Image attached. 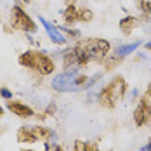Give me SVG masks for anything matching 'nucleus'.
<instances>
[{
	"label": "nucleus",
	"mask_w": 151,
	"mask_h": 151,
	"mask_svg": "<svg viewBox=\"0 0 151 151\" xmlns=\"http://www.w3.org/2000/svg\"><path fill=\"white\" fill-rule=\"evenodd\" d=\"M139 104L142 106L148 113H151V83L148 85L146 92L142 94V97H141V103H139Z\"/></svg>",
	"instance_id": "15"
},
{
	"label": "nucleus",
	"mask_w": 151,
	"mask_h": 151,
	"mask_svg": "<svg viewBox=\"0 0 151 151\" xmlns=\"http://www.w3.org/2000/svg\"><path fill=\"white\" fill-rule=\"evenodd\" d=\"M63 19H64V23L66 24H73L76 21V9L75 5H68L66 7V11L63 12Z\"/></svg>",
	"instance_id": "14"
},
{
	"label": "nucleus",
	"mask_w": 151,
	"mask_h": 151,
	"mask_svg": "<svg viewBox=\"0 0 151 151\" xmlns=\"http://www.w3.org/2000/svg\"><path fill=\"white\" fill-rule=\"evenodd\" d=\"M137 24H139V19L137 17H134V16H125L120 21V30L123 35H130L132 30L137 28Z\"/></svg>",
	"instance_id": "9"
},
{
	"label": "nucleus",
	"mask_w": 151,
	"mask_h": 151,
	"mask_svg": "<svg viewBox=\"0 0 151 151\" xmlns=\"http://www.w3.org/2000/svg\"><path fill=\"white\" fill-rule=\"evenodd\" d=\"M2 115H4V108L0 106V116H2Z\"/></svg>",
	"instance_id": "27"
},
{
	"label": "nucleus",
	"mask_w": 151,
	"mask_h": 151,
	"mask_svg": "<svg viewBox=\"0 0 151 151\" xmlns=\"http://www.w3.org/2000/svg\"><path fill=\"white\" fill-rule=\"evenodd\" d=\"M17 141H19V142H28V144H31V142H35L37 139L33 136L31 129H28V127H19V130H17Z\"/></svg>",
	"instance_id": "10"
},
{
	"label": "nucleus",
	"mask_w": 151,
	"mask_h": 151,
	"mask_svg": "<svg viewBox=\"0 0 151 151\" xmlns=\"http://www.w3.org/2000/svg\"><path fill=\"white\" fill-rule=\"evenodd\" d=\"M11 23H12L14 28L23 30V31H26V33H35V31H37V24H35V21H33V19H31L30 16L26 14L19 5H14V7H12Z\"/></svg>",
	"instance_id": "4"
},
{
	"label": "nucleus",
	"mask_w": 151,
	"mask_h": 151,
	"mask_svg": "<svg viewBox=\"0 0 151 151\" xmlns=\"http://www.w3.org/2000/svg\"><path fill=\"white\" fill-rule=\"evenodd\" d=\"M52 113H54V104H50L49 109H47V115H52Z\"/></svg>",
	"instance_id": "24"
},
{
	"label": "nucleus",
	"mask_w": 151,
	"mask_h": 151,
	"mask_svg": "<svg viewBox=\"0 0 151 151\" xmlns=\"http://www.w3.org/2000/svg\"><path fill=\"white\" fill-rule=\"evenodd\" d=\"M137 47H139V42H134V44H129V45H122L118 47V56H129L130 52H134Z\"/></svg>",
	"instance_id": "17"
},
{
	"label": "nucleus",
	"mask_w": 151,
	"mask_h": 151,
	"mask_svg": "<svg viewBox=\"0 0 151 151\" xmlns=\"http://www.w3.org/2000/svg\"><path fill=\"white\" fill-rule=\"evenodd\" d=\"M63 31H64V33H68L70 37H78V31H75V30H70V28H63Z\"/></svg>",
	"instance_id": "22"
},
{
	"label": "nucleus",
	"mask_w": 151,
	"mask_h": 151,
	"mask_svg": "<svg viewBox=\"0 0 151 151\" xmlns=\"http://www.w3.org/2000/svg\"><path fill=\"white\" fill-rule=\"evenodd\" d=\"M73 66H78V63H76V54L73 49H70L66 54H64V70L66 71H70V68H73Z\"/></svg>",
	"instance_id": "12"
},
{
	"label": "nucleus",
	"mask_w": 151,
	"mask_h": 151,
	"mask_svg": "<svg viewBox=\"0 0 151 151\" xmlns=\"http://www.w3.org/2000/svg\"><path fill=\"white\" fill-rule=\"evenodd\" d=\"M141 151H151V137H150V142H148V144H146V146H144Z\"/></svg>",
	"instance_id": "23"
},
{
	"label": "nucleus",
	"mask_w": 151,
	"mask_h": 151,
	"mask_svg": "<svg viewBox=\"0 0 151 151\" xmlns=\"http://www.w3.org/2000/svg\"><path fill=\"white\" fill-rule=\"evenodd\" d=\"M125 91H127L125 80H123L122 76H115L104 89L99 92L97 103H99V106H103V108L111 109V108H115V104L125 96Z\"/></svg>",
	"instance_id": "3"
},
{
	"label": "nucleus",
	"mask_w": 151,
	"mask_h": 151,
	"mask_svg": "<svg viewBox=\"0 0 151 151\" xmlns=\"http://www.w3.org/2000/svg\"><path fill=\"white\" fill-rule=\"evenodd\" d=\"M146 49H148V50H151V42H150V44H146Z\"/></svg>",
	"instance_id": "26"
},
{
	"label": "nucleus",
	"mask_w": 151,
	"mask_h": 151,
	"mask_svg": "<svg viewBox=\"0 0 151 151\" xmlns=\"http://www.w3.org/2000/svg\"><path fill=\"white\" fill-rule=\"evenodd\" d=\"M42 24L45 26V31L47 35H49V38L52 40V42H56V44H64L66 40H64V37L61 35V31L56 28V26H52L49 21H45V19H42Z\"/></svg>",
	"instance_id": "8"
},
{
	"label": "nucleus",
	"mask_w": 151,
	"mask_h": 151,
	"mask_svg": "<svg viewBox=\"0 0 151 151\" xmlns=\"http://www.w3.org/2000/svg\"><path fill=\"white\" fill-rule=\"evenodd\" d=\"M73 151H89V144L83 142V141H80V139H76L75 142H73Z\"/></svg>",
	"instance_id": "18"
},
{
	"label": "nucleus",
	"mask_w": 151,
	"mask_h": 151,
	"mask_svg": "<svg viewBox=\"0 0 151 151\" xmlns=\"http://www.w3.org/2000/svg\"><path fill=\"white\" fill-rule=\"evenodd\" d=\"M89 151H99V150H97L96 146H92V144H91V146H89Z\"/></svg>",
	"instance_id": "25"
},
{
	"label": "nucleus",
	"mask_w": 151,
	"mask_h": 151,
	"mask_svg": "<svg viewBox=\"0 0 151 151\" xmlns=\"http://www.w3.org/2000/svg\"><path fill=\"white\" fill-rule=\"evenodd\" d=\"M92 19H94V14H92L91 9L82 7V9H78V11H76V21H82V23H91Z\"/></svg>",
	"instance_id": "13"
},
{
	"label": "nucleus",
	"mask_w": 151,
	"mask_h": 151,
	"mask_svg": "<svg viewBox=\"0 0 151 151\" xmlns=\"http://www.w3.org/2000/svg\"><path fill=\"white\" fill-rule=\"evenodd\" d=\"M0 96H4V97H5L7 101H9V99L12 97V94H11V91H9V89H5V87H2V89H0Z\"/></svg>",
	"instance_id": "20"
},
{
	"label": "nucleus",
	"mask_w": 151,
	"mask_h": 151,
	"mask_svg": "<svg viewBox=\"0 0 151 151\" xmlns=\"http://www.w3.org/2000/svg\"><path fill=\"white\" fill-rule=\"evenodd\" d=\"M21 151H35V150H21Z\"/></svg>",
	"instance_id": "28"
},
{
	"label": "nucleus",
	"mask_w": 151,
	"mask_h": 151,
	"mask_svg": "<svg viewBox=\"0 0 151 151\" xmlns=\"http://www.w3.org/2000/svg\"><path fill=\"white\" fill-rule=\"evenodd\" d=\"M7 108H9V111H12L14 115L21 116V118H30V116L35 115L30 106H26L24 103H21V101H12V99H9V101H7Z\"/></svg>",
	"instance_id": "6"
},
{
	"label": "nucleus",
	"mask_w": 151,
	"mask_h": 151,
	"mask_svg": "<svg viewBox=\"0 0 151 151\" xmlns=\"http://www.w3.org/2000/svg\"><path fill=\"white\" fill-rule=\"evenodd\" d=\"M122 61H123V56H115V58H109V59L103 61V64H104V70H106V71H109V70L116 68Z\"/></svg>",
	"instance_id": "16"
},
{
	"label": "nucleus",
	"mask_w": 151,
	"mask_h": 151,
	"mask_svg": "<svg viewBox=\"0 0 151 151\" xmlns=\"http://www.w3.org/2000/svg\"><path fill=\"white\" fill-rule=\"evenodd\" d=\"M19 64L24 66V68H30V70H35L37 73L40 75H50L54 70H56V64L54 61L50 59L49 56L38 52V50H26L19 56Z\"/></svg>",
	"instance_id": "2"
},
{
	"label": "nucleus",
	"mask_w": 151,
	"mask_h": 151,
	"mask_svg": "<svg viewBox=\"0 0 151 151\" xmlns=\"http://www.w3.org/2000/svg\"><path fill=\"white\" fill-rule=\"evenodd\" d=\"M45 151H64L61 146H58V144H47Z\"/></svg>",
	"instance_id": "21"
},
{
	"label": "nucleus",
	"mask_w": 151,
	"mask_h": 151,
	"mask_svg": "<svg viewBox=\"0 0 151 151\" xmlns=\"http://www.w3.org/2000/svg\"><path fill=\"white\" fill-rule=\"evenodd\" d=\"M109 49L111 45L104 38H87L73 47L78 66H85L91 61H103L104 56L109 52Z\"/></svg>",
	"instance_id": "1"
},
{
	"label": "nucleus",
	"mask_w": 151,
	"mask_h": 151,
	"mask_svg": "<svg viewBox=\"0 0 151 151\" xmlns=\"http://www.w3.org/2000/svg\"><path fill=\"white\" fill-rule=\"evenodd\" d=\"M31 132H33V136H35L37 141H44V142H45L47 139L52 137V130L47 129V127H33Z\"/></svg>",
	"instance_id": "11"
},
{
	"label": "nucleus",
	"mask_w": 151,
	"mask_h": 151,
	"mask_svg": "<svg viewBox=\"0 0 151 151\" xmlns=\"http://www.w3.org/2000/svg\"><path fill=\"white\" fill-rule=\"evenodd\" d=\"M141 7H142L144 12L151 14V0H141Z\"/></svg>",
	"instance_id": "19"
},
{
	"label": "nucleus",
	"mask_w": 151,
	"mask_h": 151,
	"mask_svg": "<svg viewBox=\"0 0 151 151\" xmlns=\"http://www.w3.org/2000/svg\"><path fill=\"white\" fill-rule=\"evenodd\" d=\"M75 71H66L63 75L56 76L54 80V89L58 91H70V89H76V83H75Z\"/></svg>",
	"instance_id": "5"
},
{
	"label": "nucleus",
	"mask_w": 151,
	"mask_h": 151,
	"mask_svg": "<svg viewBox=\"0 0 151 151\" xmlns=\"http://www.w3.org/2000/svg\"><path fill=\"white\" fill-rule=\"evenodd\" d=\"M134 122L137 127H144V125L151 123V113H148L141 104H137V108L134 109Z\"/></svg>",
	"instance_id": "7"
}]
</instances>
